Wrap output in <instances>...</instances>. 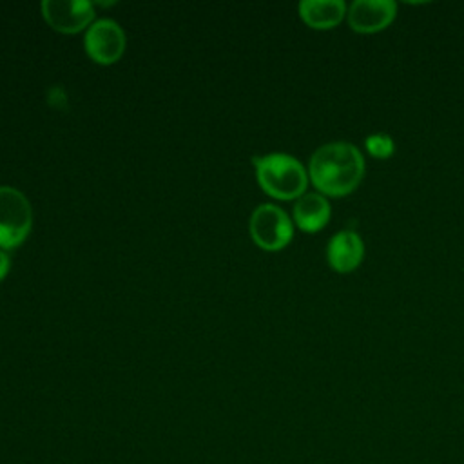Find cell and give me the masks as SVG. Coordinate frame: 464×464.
Segmentation results:
<instances>
[{"instance_id": "7c38bea8", "label": "cell", "mask_w": 464, "mask_h": 464, "mask_svg": "<svg viewBox=\"0 0 464 464\" xmlns=\"http://www.w3.org/2000/svg\"><path fill=\"white\" fill-rule=\"evenodd\" d=\"M9 268H11V259L5 254V250L0 248V281L9 274Z\"/></svg>"}, {"instance_id": "5b68a950", "label": "cell", "mask_w": 464, "mask_h": 464, "mask_svg": "<svg viewBox=\"0 0 464 464\" xmlns=\"http://www.w3.org/2000/svg\"><path fill=\"white\" fill-rule=\"evenodd\" d=\"M85 53L89 58L102 65L118 62L125 53V33L121 25L111 18L94 20L85 31Z\"/></svg>"}, {"instance_id": "8fae6325", "label": "cell", "mask_w": 464, "mask_h": 464, "mask_svg": "<svg viewBox=\"0 0 464 464\" xmlns=\"http://www.w3.org/2000/svg\"><path fill=\"white\" fill-rule=\"evenodd\" d=\"M364 147H366V150H368L370 156L381 158V160L392 156L393 150H395L393 140H392L388 134H377V132H375V134H370V136L364 140Z\"/></svg>"}, {"instance_id": "52a82bcc", "label": "cell", "mask_w": 464, "mask_h": 464, "mask_svg": "<svg viewBox=\"0 0 464 464\" xmlns=\"http://www.w3.org/2000/svg\"><path fill=\"white\" fill-rule=\"evenodd\" d=\"M397 14L393 0H355L346 11L348 25L355 33H377L388 27Z\"/></svg>"}, {"instance_id": "9c48e42d", "label": "cell", "mask_w": 464, "mask_h": 464, "mask_svg": "<svg viewBox=\"0 0 464 464\" xmlns=\"http://www.w3.org/2000/svg\"><path fill=\"white\" fill-rule=\"evenodd\" d=\"M332 214V207L328 199L319 192H304L301 198L295 199L294 205V221L304 232H317L321 230Z\"/></svg>"}, {"instance_id": "6da1fadb", "label": "cell", "mask_w": 464, "mask_h": 464, "mask_svg": "<svg viewBox=\"0 0 464 464\" xmlns=\"http://www.w3.org/2000/svg\"><path fill=\"white\" fill-rule=\"evenodd\" d=\"M362 152L350 141H330L315 149L308 161V178L319 194L346 196L364 176Z\"/></svg>"}, {"instance_id": "8992f818", "label": "cell", "mask_w": 464, "mask_h": 464, "mask_svg": "<svg viewBox=\"0 0 464 464\" xmlns=\"http://www.w3.org/2000/svg\"><path fill=\"white\" fill-rule=\"evenodd\" d=\"M42 14L54 31L74 34L94 22V5L87 0H44Z\"/></svg>"}, {"instance_id": "277c9868", "label": "cell", "mask_w": 464, "mask_h": 464, "mask_svg": "<svg viewBox=\"0 0 464 464\" xmlns=\"http://www.w3.org/2000/svg\"><path fill=\"white\" fill-rule=\"evenodd\" d=\"M248 232L259 248L276 252L292 241L294 223L281 207L263 203L254 208L248 221Z\"/></svg>"}, {"instance_id": "3957f363", "label": "cell", "mask_w": 464, "mask_h": 464, "mask_svg": "<svg viewBox=\"0 0 464 464\" xmlns=\"http://www.w3.org/2000/svg\"><path fill=\"white\" fill-rule=\"evenodd\" d=\"M33 228V208L25 194L14 187L0 185V248L22 245Z\"/></svg>"}, {"instance_id": "ba28073f", "label": "cell", "mask_w": 464, "mask_h": 464, "mask_svg": "<svg viewBox=\"0 0 464 464\" xmlns=\"http://www.w3.org/2000/svg\"><path fill=\"white\" fill-rule=\"evenodd\" d=\"M364 257V243L361 236L352 228H343L334 234L326 246L328 265L335 272H352L355 270Z\"/></svg>"}, {"instance_id": "7a4b0ae2", "label": "cell", "mask_w": 464, "mask_h": 464, "mask_svg": "<svg viewBox=\"0 0 464 464\" xmlns=\"http://www.w3.org/2000/svg\"><path fill=\"white\" fill-rule=\"evenodd\" d=\"M259 187L276 199H297L308 185V170L285 152H270L252 158Z\"/></svg>"}, {"instance_id": "30bf717a", "label": "cell", "mask_w": 464, "mask_h": 464, "mask_svg": "<svg viewBox=\"0 0 464 464\" xmlns=\"http://www.w3.org/2000/svg\"><path fill=\"white\" fill-rule=\"evenodd\" d=\"M299 16L312 29H330L341 24L346 16L343 0H303L299 2Z\"/></svg>"}]
</instances>
